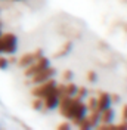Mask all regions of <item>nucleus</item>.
Here are the masks:
<instances>
[{"label":"nucleus","mask_w":127,"mask_h":130,"mask_svg":"<svg viewBox=\"0 0 127 130\" xmlns=\"http://www.w3.org/2000/svg\"><path fill=\"white\" fill-rule=\"evenodd\" d=\"M18 49V37L13 32H2L0 36V53L13 55Z\"/></svg>","instance_id":"1"},{"label":"nucleus","mask_w":127,"mask_h":130,"mask_svg":"<svg viewBox=\"0 0 127 130\" xmlns=\"http://www.w3.org/2000/svg\"><path fill=\"white\" fill-rule=\"evenodd\" d=\"M55 86H56V81L53 80V77L52 78H49V80L43 81V83H39V84H36V87L31 90L33 96L36 98H46L47 95H50V93H55Z\"/></svg>","instance_id":"2"},{"label":"nucleus","mask_w":127,"mask_h":130,"mask_svg":"<svg viewBox=\"0 0 127 130\" xmlns=\"http://www.w3.org/2000/svg\"><path fill=\"white\" fill-rule=\"evenodd\" d=\"M50 65V59L46 56H40L39 59H36L33 64H30L28 67H25V71H24V75L25 77H33L34 74H37L39 71L44 70L46 67Z\"/></svg>","instance_id":"3"},{"label":"nucleus","mask_w":127,"mask_h":130,"mask_svg":"<svg viewBox=\"0 0 127 130\" xmlns=\"http://www.w3.org/2000/svg\"><path fill=\"white\" fill-rule=\"evenodd\" d=\"M40 56H43V49H37L34 52H28V53H24L22 56L18 59V67L21 68H25L30 64H33L36 59H39Z\"/></svg>","instance_id":"4"},{"label":"nucleus","mask_w":127,"mask_h":130,"mask_svg":"<svg viewBox=\"0 0 127 130\" xmlns=\"http://www.w3.org/2000/svg\"><path fill=\"white\" fill-rule=\"evenodd\" d=\"M56 70L53 68V67H46L44 70H41V71H39L37 74H34L33 77H30L31 78V81L34 83V84H39V83H43V81L49 80V78H52L53 75H55Z\"/></svg>","instance_id":"5"},{"label":"nucleus","mask_w":127,"mask_h":130,"mask_svg":"<svg viewBox=\"0 0 127 130\" xmlns=\"http://www.w3.org/2000/svg\"><path fill=\"white\" fill-rule=\"evenodd\" d=\"M59 105V96H58V93H50L47 95L46 98H43V106H44V109H55L58 108Z\"/></svg>","instance_id":"6"},{"label":"nucleus","mask_w":127,"mask_h":130,"mask_svg":"<svg viewBox=\"0 0 127 130\" xmlns=\"http://www.w3.org/2000/svg\"><path fill=\"white\" fill-rule=\"evenodd\" d=\"M96 101H98V111L101 112L103 111L105 108H108V106H111V96H109V93H106V92H99V96L96 98Z\"/></svg>","instance_id":"7"},{"label":"nucleus","mask_w":127,"mask_h":130,"mask_svg":"<svg viewBox=\"0 0 127 130\" xmlns=\"http://www.w3.org/2000/svg\"><path fill=\"white\" fill-rule=\"evenodd\" d=\"M114 117H115V112H114V109L111 106H108L103 111H101V123H112Z\"/></svg>","instance_id":"8"},{"label":"nucleus","mask_w":127,"mask_h":130,"mask_svg":"<svg viewBox=\"0 0 127 130\" xmlns=\"http://www.w3.org/2000/svg\"><path fill=\"white\" fill-rule=\"evenodd\" d=\"M71 49H72V41H67L65 44H64L62 47L58 50V53H55V56L56 58H61V56H65V55H68L70 52H71Z\"/></svg>","instance_id":"9"},{"label":"nucleus","mask_w":127,"mask_h":130,"mask_svg":"<svg viewBox=\"0 0 127 130\" xmlns=\"http://www.w3.org/2000/svg\"><path fill=\"white\" fill-rule=\"evenodd\" d=\"M77 90H78V86L74 84V83H68V84H65V95H68V96H75Z\"/></svg>","instance_id":"10"},{"label":"nucleus","mask_w":127,"mask_h":130,"mask_svg":"<svg viewBox=\"0 0 127 130\" xmlns=\"http://www.w3.org/2000/svg\"><path fill=\"white\" fill-rule=\"evenodd\" d=\"M87 102H86V106H87V111H96L98 109V101L96 98H86Z\"/></svg>","instance_id":"11"},{"label":"nucleus","mask_w":127,"mask_h":130,"mask_svg":"<svg viewBox=\"0 0 127 130\" xmlns=\"http://www.w3.org/2000/svg\"><path fill=\"white\" fill-rule=\"evenodd\" d=\"M75 98L80 99V101H84L87 98V87H83V86H78V90L75 93Z\"/></svg>","instance_id":"12"},{"label":"nucleus","mask_w":127,"mask_h":130,"mask_svg":"<svg viewBox=\"0 0 127 130\" xmlns=\"http://www.w3.org/2000/svg\"><path fill=\"white\" fill-rule=\"evenodd\" d=\"M33 108H34L36 111H41V109H43V99H41V98H36V99L33 101Z\"/></svg>","instance_id":"13"},{"label":"nucleus","mask_w":127,"mask_h":130,"mask_svg":"<svg viewBox=\"0 0 127 130\" xmlns=\"http://www.w3.org/2000/svg\"><path fill=\"white\" fill-rule=\"evenodd\" d=\"M86 78H87L89 83H96V81H98V78H99V75H98L95 71H87V74H86Z\"/></svg>","instance_id":"14"},{"label":"nucleus","mask_w":127,"mask_h":130,"mask_svg":"<svg viewBox=\"0 0 127 130\" xmlns=\"http://www.w3.org/2000/svg\"><path fill=\"white\" fill-rule=\"evenodd\" d=\"M72 77H74V73H72L71 70H65L62 73V80L64 81H70Z\"/></svg>","instance_id":"15"},{"label":"nucleus","mask_w":127,"mask_h":130,"mask_svg":"<svg viewBox=\"0 0 127 130\" xmlns=\"http://www.w3.org/2000/svg\"><path fill=\"white\" fill-rule=\"evenodd\" d=\"M8 67H9V61H8V58L0 56V70H6Z\"/></svg>","instance_id":"16"},{"label":"nucleus","mask_w":127,"mask_h":130,"mask_svg":"<svg viewBox=\"0 0 127 130\" xmlns=\"http://www.w3.org/2000/svg\"><path fill=\"white\" fill-rule=\"evenodd\" d=\"M58 129H59V130H70V129H72V124H70L68 121L61 123V124L58 126Z\"/></svg>","instance_id":"17"},{"label":"nucleus","mask_w":127,"mask_h":130,"mask_svg":"<svg viewBox=\"0 0 127 130\" xmlns=\"http://www.w3.org/2000/svg\"><path fill=\"white\" fill-rule=\"evenodd\" d=\"M109 96H111V102H115V104L120 102V96L117 95V93H112V95H109Z\"/></svg>","instance_id":"18"},{"label":"nucleus","mask_w":127,"mask_h":130,"mask_svg":"<svg viewBox=\"0 0 127 130\" xmlns=\"http://www.w3.org/2000/svg\"><path fill=\"white\" fill-rule=\"evenodd\" d=\"M123 120H126L127 121V104L126 105H123Z\"/></svg>","instance_id":"19"},{"label":"nucleus","mask_w":127,"mask_h":130,"mask_svg":"<svg viewBox=\"0 0 127 130\" xmlns=\"http://www.w3.org/2000/svg\"><path fill=\"white\" fill-rule=\"evenodd\" d=\"M0 36H2V30H0Z\"/></svg>","instance_id":"20"},{"label":"nucleus","mask_w":127,"mask_h":130,"mask_svg":"<svg viewBox=\"0 0 127 130\" xmlns=\"http://www.w3.org/2000/svg\"><path fill=\"white\" fill-rule=\"evenodd\" d=\"M15 2H19V0H15Z\"/></svg>","instance_id":"21"}]
</instances>
